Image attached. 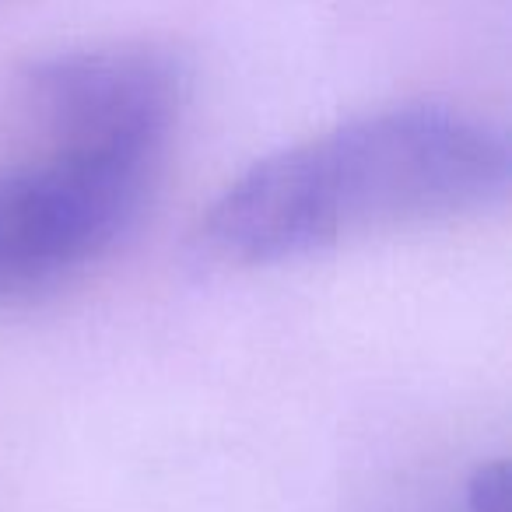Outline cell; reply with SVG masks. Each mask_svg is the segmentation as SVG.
Here are the masks:
<instances>
[{"instance_id":"7a4b0ae2","label":"cell","mask_w":512,"mask_h":512,"mask_svg":"<svg viewBox=\"0 0 512 512\" xmlns=\"http://www.w3.org/2000/svg\"><path fill=\"white\" fill-rule=\"evenodd\" d=\"M158 155L39 148L0 169V302L71 281L127 235Z\"/></svg>"},{"instance_id":"3957f363","label":"cell","mask_w":512,"mask_h":512,"mask_svg":"<svg viewBox=\"0 0 512 512\" xmlns=\"http://www.w3.org/2000/svg\"><path fill=\"white\" fill-rule=\"evenodd\" d=\"M183 102V71L151 46H95L36 60L15 106L39 148L162 155Z\"/></svg>"},{"instance_id":"6da1fadb","label":"cell","mask_w":512,"mask_h":512,"mask_svg":"<svg viewBox=\"0 0 512 512\" xmlns=\"http://www.w3.org/2000/svg\"><path fill=\"white\" fill-rule=\"evenodd\" d=\"M509 179L502 130L449 106H397L253 162L211 204L200 239L228 264H281L477 214L505 200Z\"/></svg>"},{"instance_id":"277c9868","label":"cell","mask_w":512,"mask_h":512,"mask_svg":"<svg viewBox=\"0 0 512 512\" xmlns=\"http://www.w3.org/2000/svg\"><path fill=\"white\" fill-rule=\"evenodd\" d=\"M467 512H509V470L505 463H484L467 484Z\"/></svg>"}]
</instances>
